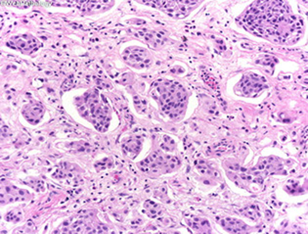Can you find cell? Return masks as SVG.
Wrapping results in <instances>:
<instances>
[{"label":"cell","mask_w":308,"mask_h":234,"mask_svg":"<svg viewBox=\"0 0 308 234\" xmlns=\"http://www.w3.org/2000/svg\"><path fill=\"white\" fill-rule=\"evenodd\" d=\"M124 58L128 62V64L136 68L147 67L151 63L149 52L145 49L137 47L127 49L124 53Z\"/></svg>","instance_id":"cell-1"},{"label":"cell","mask_w":308,"mask_h":234,"mask_svg":"<svg viewBox=\"0 0 308 234\" xmlns=\"http://www.w3.org/2000/svg\"><path fill=\"white\" fill-rule=\"evenodd\" d=\"M10 42L15 48L19 49L21 52L25 54L33 52L38 46V42L31 36L27 34L14 36L11 38Z\"/></svg>","instance_id":"cell-2"},{"label":"cell","mask_w":308,"mask_h":234,"mask_svg":"<svg viewBox=\"0 0 308 234\" xmlns=\"http://www.w3.org/2000/svg\"><path fill=\"white\" fill-rule=\"evenodd\" d=\"M222 226L231 232H243V230L247 228L243 222H240L236 218H224Z\"/></svg>","instance_id":"cell-3"},{"label":"cell","mask_w":308,"mask_h":234,"mask_svg":"<svg viewBox=\"0 0 308 234\" xmlns=\"http://www.w3.org/2000/svg\"><path fill=\"white\" fill-rule=\"evenodd\" d=\"M43 114V109L39 104H31L24 108V115L27 120L36 118L37 120L41 118Z\"/></svg>","instance_id":"cell-4"}]
</instances>
